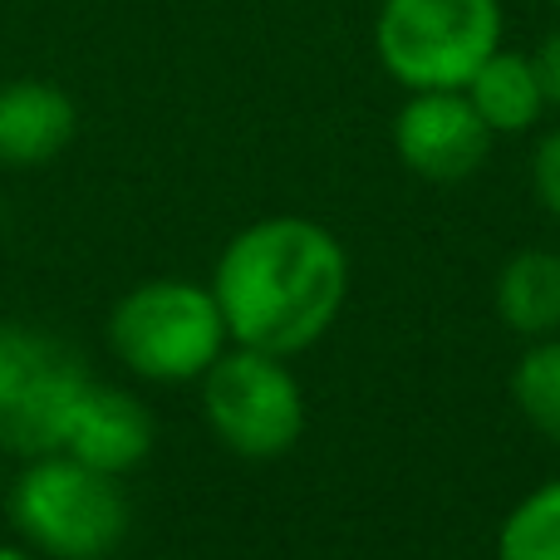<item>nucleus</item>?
Listing matches in <instances>:
<instances>
[{
    "instance_id": "1",
    "label": "nucleus",
    "mask_w": 560,
    "mask_h": 560,
    "mask_svg": "<svg viewBox=\"0 0 560 560\" xmlns=\"http://www.w3.org/2000/svg\"><path fill=\"white\" fill-rule=\"evenodd\" d=\"M212 295L232 345L295 359L315 349L345 310V242L310 217H261L222 246Z\"/></svg>"
},
{
    "instance_id": "2",
    "label": "nucleus",
    "mask_w": 560,
    "mask_h": 560,
    "mask_svg": "<svg viewBox=\"0 0 560 560\" xmlns=\"http://www.w3.org/2000/svg\"><path fill=\"white\" fill-rule=\"evenodd\" d=\"M20 541L49 560H108L128 536V497L118 477L69 453L30 457L5 492Z\"/></svg>"
},
{
    "instance_id": "3",
    "label": "nucleus",
    "mask_w": 560,
    "mask_h": 560,
    "mask_svg": "<svg viewBox=\"0 0 560 560\" xmlns=\"http://www.w3.org/2000/svg\"><path fill=\"white\" fill-rule=\"evenodd\" d=\"M232 345L212 285L197 280H143L108 315V349L128 374L148 384H192Z\"/></svg>"
},
{
    "instance_id": "4",
    "label": "nucleus",
    "mask_w": 560,
    "mask_h": 560,
    "mask_svg": "<svg viewBox=\"0 0 560 560\" xmlns=\"http://www.w3.org/2000/svg\"><path fill=\"white\" fill-rule=\"evenodd\" d=\"M502 0H378L374 55L394 84L463 89L502 49Z\"/></svg>"
},
{
    "instance_id": "5",
    "label": "nucleus",
    "mask_w": 560,
    "mask_h": 560,
    "mask_svg": "<svg viewBox=\"0 0 560 560\" xmlns=\"http://www.w3.org/2000/svg\"><path fill=\"white\" fill-rule=\"evenodd\" d=\"M197 384L207 428L226 453L246 463H276L305 433V388L280 354L226 345Z\"/></svg>"
},
{
    "instance_id": "6",
    "label": "nucleus",
    "mask_w": 560,
    "mask_h": 560,
    "mask_svg": "<svg viewBox=\"0 0 560 560\" xmlns=\"http://www.w3.org/2000/svg\"><path fill=\"white\" fill-rule=\"evenodd\" d=\"M84 388V359L59 335L30 325H0V453H59L69 413Z\"/></svg>"
},
{
    "instance_id": "7",
    "label": "nucleus",
    "mask_w": 560,
    "mask_h": 560,
    "mask_svg": "<svg viewBox=\"0 0 560 560\" xmlns=\"http://www.w3.org/2000/svg\"><path fill=\"white\" fill-rule=\"evenodd\" d=\"M492 138L463 89H418L394 114V153L423 183H467L487 163Z\"/></svg>"
},
{
    "instance_id": "8",
    "label": "nucleus",
    "mask_w": 560,
    "mask_h": 560,
    "mask_svg": "<svg viewBox=\"0 0 560 560\" xmlns=\"http://www.w3.org/2000/svg\"><path fill=\"white\" fill-rule=\"evenodd\" d=\"M153 413L138 394L128 388H108V384H94L79 394L74 413H69V428H65V447L59 453L79 457V463L98 467L108 477H124L133 467H143V457L153 453Z\"/></svg>"
},
{
    "instance_id": "9",
    "label": "nucleus",
    "mask_w": 560,
    "mask_h": 560,
    "mask_svg": "<svg viewBox=\"0 0 560 560\" xmlns=\"http://www.w3.org/2000/svg\"><path fill=\"white\" fill-rule=\"evenodd\" d=\"M79 133V108L49 79L0 84V167H39Z\"/></svg>"
},
{
    "instance_id": "10",
    "label": "nucleus",
    "mask_w": 560,
    "mask_h": 560,
    "mask_svg": "<svg viewBox=\"0 0 560 560\" xmlns=\"http://www.w3.org/2000/svg\"><path fill=\"white\" fill-rule=\"evenodd\" d=\"M463 94L472 98V108L497 138L526 133L546 114V89L541 74H536V59L516 55V49H492L482 59V69L463 84Z\"/></svg>"
},
{
    "instance_id": "11",
    "label": "nucleus",
    "mask_w": 560,
    "mask_h": 560,
    "mask_svg": "<svg viewBox=\"0 0 560 560\" xmlns=\"http://www.w3.org/2000/svg\"><path fill=\"white\" fill-rule=\"evenodd\" d=\"M497 315L512 335L541 339L560 329V252L526 246L497 276Z\"/></svg>"
},
{
    "instance_id": "12",
    "label": "nucleus",
    "mask_w": 560,
    "mask_h": 560,
    "mask_svg": "<svg viewBox=\"0 0 560 560\" xmlns=\"http://www.w3.org/2000/svg\"><path fill=\"white\" fill-rule=\"evenodd\" d=\"M512 404L541 438L560 443V335H541L512 364Z\"/></svg>"
},
{
    "instance_id": "13",
    "label": "nucleus",
    "mask_w": 560,
    "mask_h": 560,
    "mask_svg": "<svg viewBox=\"0 0 560 560\" xmlns=\"http://www.w3.org/2000/svg\"><path fill=\"white\" fill-rule=\"evenodd\" d=\"M497 560H560V472L506 512L497 532Z\"/></svg>"
},
{
    "instance_id": "14",
    "label": "nucleus",
    "mask_w": 560,
    "mask_h": 560,
    "mask_svg": "<svg viewBox=\"0 0 560 560\" xmlns=\"http://www.w3.org/2000/svg\"><path fill=\"white\" fill-rule=\"evenodd\" d=\"M532 187H536V202L560 222V128L541 133L532 153Z\"/></svg>"
},
{
    "instance_id": "15",
    "label": "nucleus",
    "mask_w": 560,
    "mask_h": 560,
    "mask_svg": "<svg viewBox=\"0 0 560 560\" xmlns=\"http://www.w3.org/2000/svg\"><path fill=\"white\" fill-rule=\"evenodd\" d=\"M536 74H541V89H546V108H560V30L536 45Z\"/></svg>"
},
{
    "instance_id": "16",
    "label": "nucleus",
    "mask_w": 560,
    "mask_h": 560,
    "mask_svg": "<svg viewBox=\"0 0 560 560\" xmlns=\"http://www.w3.org/2000/svg\"><path fill=\"white\" fill-rule=\"evenodd\" d=\"M0 560H35V556H30L25 546H5V541H0Z\"/></svg>"
},
{
    "instance_id": "17",
    "label": "nucleus",
    "mask_w": 560,
    "mask_h": 560,
    "mask_svg": "<svg viewBox=\"0 0 560 560\" xmlns=\"http://www.w3.org/2000/svg\"><path fill=\"white\" fill-rule=\"evenodd\" d=\"M0 502H5V477H0Z\"/></svg>"
},
{
    "instance_id": "18",
    "label": "nucleus",
    "mask_w": 560,
    "mask_h": 560,
    "mask_svg": "<svg viewBox=\"0 0 560 560\" xmlns=\"http://www.w3.org/2000/svg\"><path fill=\"white\" fill-rule=\"evenodd\" d=\"M551 5H556V10H560V0H551Z\"/></svg>"
}]
</instances>
